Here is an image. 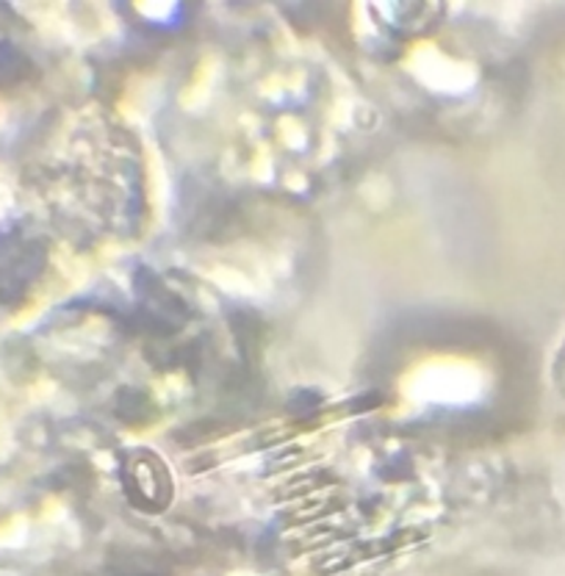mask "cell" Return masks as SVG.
Instances as JSON below:
<instances>
[{
    "label": "cell",
    "mask_w": 565,
    "mask_h": 576,
    "mask_svg": "<svg viewBox=\"0 0 565 576\" xmlns=\"http://www.w3.org/2000/svg\"><path fill=\"white\" fill-rule=\"evenodd\" d=\"M554 374H557V385L563 388V391H565V347L559 349V358H557V371H554Z\"/></svg>",
    "instance_id": "cell-1"
}]
</instances>
